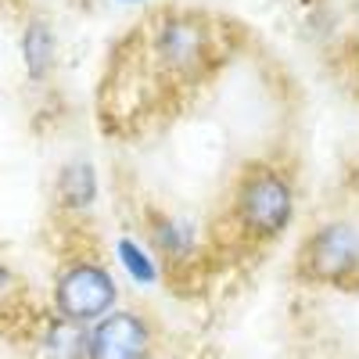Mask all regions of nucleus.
<instances>
[{
	"label": "nucleus",
	"mask_w": 359,
	"mask_h": 359,
	"mask_svg": "<svg viewBox=\"0 0 359 359\" xmlns=\"http://www.w3.org/2000/svg\"><path fill=\"white\" fill-rule=\"evenodd\" d=\"M115 302H118L115 277L101 262L76 259L54 280V309L69 323L90 327V323H97L101 316H108L115 309Z\"/></svg>",
	"instance_id": "nucleus-2"
},
{
	"label": "nucleus",
	"mask_w": 359,
	"mask_h": 359,
	"mask_svg": "<svg viewBox=\"0 0 359 359\" xmlns=\"http://www.w3.org/2000/svg\"><path fill=\"white\" fill-rule=\"evenodd\" d=\"M306 277L323 284H348L359 273V233L348 223H327L302 245Z\"/></svg>",
	"instance_id": "nucleus-4"
},
{
	"label": "nucleus",
	"mask_w": 359,
	"mask_h": 359,
	"mask_svg": "<svg viewBox=\"0 0 359 359\" xmlns=\"http://www.w3.org/2000/svg\"><path fill=\"white\" fill-rule=\"evenodd\" d=\"M57 198H62V205L69 208H86L90 201L97 198V172L90 162H69L62 169V176H57Z\"/></svg>",
	"instance_id": "nucleus-7"
},
{
	"label": "nucleus",
	"mask_w": 359,
	"mask_h": 359,
	"mask_svg": "<svg viewBox=\"0 0 359 359\" xmlns=\"http://www.w3.org/2000/svg\"><path fill=\"white\" fill-rule=\"evenodd\" d=\"M233 216L248 237H259V241L280 237L294 216L291 180L277 165H248L233 191Z\"/></svg>",
	"instance_id": "nucleus-1"
},
{
	"label": "nucleus",
	"mask_w": 359,
	"mask_h": 359,
	"mask_svg": "<svg viewBox=\"0 0 359 359\" xmlns=\"http://www.w3.org/2000/svg\"><path fill=\"white\" fill-rule=\"evenodd\" d=\"M86 359H151V327L133 309H111L86 327Z\"/></svg>",
	"instance_id": "nucleus-5"
},
{
	"label": "nucleus",
	"mask_w": 359,
	"mask_h": 359,
	"mask_svg": "<svg viewBox=\"0 0 359 359\" xmlns=\"http://www.w3.org/2000/svg\"><path fill=\"white\" fill-rule=\"evenodd\" d=\"M151 54L162 72L191 79L212 62V25L198 15H158L151 29Z\"/></svg>",
	"instance_id": "nucleus-3"
},
{
	"label": "nucleus",
	"mask_w": 359,
	"mask_h": 359,
	"mask_svg": "<svg viewBox=\"0 0 359 359\" xmlns=\"http://www.w3.org/2000/svg\"><path fill=\"white\" fill-rule=\"evenodd\" d=\"M54 57H57V43H54V29L47 18H29L25 33H22V62L25 72L33 83H43L54 69Z\"/></svg>",
	"instance_id": "nucleus-6"
},
{
	"label": "nucleus",
	"mask_w": 359,
	"mask_h": 359,
	"mask_svg": "<svg viewBox=\"0 0 359 359\" xmlns=\"http://www.w3.org/2000/svg\"><path fill=\"white\" fill-rule=\"evenodd\" d=\"M43 359H86V327L54 316L43 334Z\"/></svg>",
	"instance_id": "nucleus-8"
},
{
	"label": "nucleus",
	"mask_w": 359,
	"mask_h": 359,
	"mask_svg": "<svg viewBox=\"0 0 359 359\" xmlns=\"http://www.w3.org/2000/svg\"><path fill=\"white\" fill-rule=\"evenodd\" d=\"M115 252H118V262H123V269L133 277V284H140V287H151L155 280H158V262L147 255L133 237H118V245H115Z\"/></svg>",
	"instance_id": "nucleus-9"
},
{
	"label": "nucleus",
	"mask_w": 359,
	"mask_h": 359,
	"mask_svg": "<svg viewBox=\"0 0 359 359\" xmlns=\"http://www.w3.org/2000/svg\"><path fill=\"white\" fill-rule=\"evenodd\" d=\"M118 4H140V0H118Z\"/></svg>",
	"instance_id": "nucleus-11"
},
{
	"label": "nucleus",
	"mask_w": 359,
	"mask_h": 359,
	"mask_svg": "<svg viewBox=\"0 0 359 359\" xmlns=\"http://www.w3.org/2000/svg\"><path fill=\"white\" fill-rule=\"evenodd\" d=\"M155 245L169 259H184L194 248V226L187 219H162L158 230H155Z\"/></svg>",
	"instance_id": "nucleus-10"
}]
</instances>
